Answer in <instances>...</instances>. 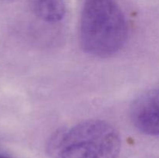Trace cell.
<instances>
[{"instance_id":"6da1fadb","label":"cell","mask_w":159,"mask_h":158,"mask_svg":"<svg viewBox=\"0 0 159 158\" xmlns=\"http://www.w3.org/2000/svg\"><path fill=\"white\" fill-rule=\"evenodd\" d=\"M127 36V19L117 0H84L79 38L87 54L111 57L124 47Z\"/></svg>"},{"instance_id":"7a4b0ae2","label":"cell","mask_w":159,"mask_h":158,"mask_svg":"<svg viewBox=\"0 0 159 158\" xmlns=\"http://www.w3.org/2000/svg\"><path fill=\"white\" fill-rule=\"evenodd\" d=\"M121 139L116 127L89 119L55 132L47 143L50 158H118Z\"/></svg>"},{"instance_id":"3957f363","label":"cell","mask_w":159,"mask_h":158,"mask_svg":"<svg viewBox=\"0 0 159 158\" xmlns=\"http://www.w3.org/2000/svg\"><path fill=\"white\" fill-rule=\"evenodd\" d=\"M130 117L141 133L159 136V88L144 93L133 102Z\"/></svg>"},{"instance_id":"277c9868","label":"cell","mask_w":159,"mask_h":158,"mask_svg":"<svg viewBox=\"0 0 159 158\" xmlns=\"http://www.w3.org/2000/svg\"><path fill=\"white\" fill-rule=\"evenodd\" d=\"M30 7L34 15L46 23H57L66 14L65 0H30Z\"/></svg>"},{"instance_id":"5b68a950","label":"cell","mask_w":159,"mask_h":158,"mask_svg":"<svg viewBox=\"0 0 159 158\" xmlns=\"http://www.w3.org/2000/svg\"><path fill=\"white\" fill-rule=\"evenodd\" d=\"M0 158H9V157H6V156H2V155H0Z\"/></svg>"}]
</instances>
